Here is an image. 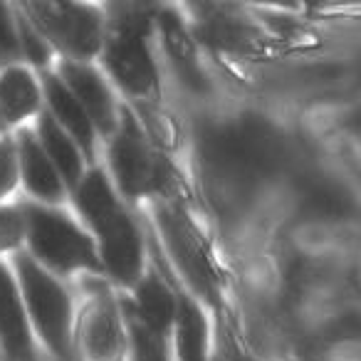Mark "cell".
Segmentation results:
<instances>
[{"mask_svg":"<svg viewBox=\"0 0 361 361\" xmlns=\"http://www.w3.org/2000/svg\"><path fill=\"white\" fill-rule=\"evenodd\" d=\"M60 77L72 94L80 99L85 111L90 114L94 129L102 136H114L119 129V104L114 99V92L106 85V80L90 67L87 62L65 60L60 65Z\"/></svg>","mask_w":361,"mask_h":361,"instance_id":"8","label":"cell"},{"mask_svg":"<svg viewBox=\"0 0 361 361\" xmlns=\"http://www.w3.org/2000/svg\"><path fill=\"white\" fill-rule=\"evenodd\" d=\"M198 35L203 37V42L228 52H245L255 47V32L243 20L221 11H213L208 18H203Z\"/></svg>","mask_w":361,"mask_h":361,"instance_id":"17","label":"cell"},{"mask_svg":"<svg viewBox=\"0 0 361 361\" xmlns=\"http://www.w3.org/2000/svg\"><path fill=\"white\" fill-rule=\"evenodd\" d=\"M23 211L27 221V240L40 265H47L57 272L99 267L102 260L92 238L70 216L37 203H27L23 206Z\"/></svg>","mask_w":361,"mask_h":361,"instance_id":"3","label":"cell"},{"mask_svg":"<svg viewBox=\"0 0 361 361\" xmlns=\"http://www.w3.org/2000/svg\"><path fill=\"white\" fill-rule=\"evenodd\" d=\"M40 102L42 90L30 70L13 65L0 75V114L8 124H20L35 116Z\"/></svg>","mask_w":361,"mask_h":361,"instance_id":"13","label":"cell"},{"mask_svg":"<svg viewBox=\"0 0 361 361\" xmlns=\"http://www.w3.org/2000/svg\"><path fill=\"white\" fill-rule=\"evenodd\" d=\"M18 32H20V50L23 57L32 65L45 67L52 60V42L45 37V32L35 25L27 16H18Z\"/></svg>","mask_w":361,"mask_h":361,"instance_id":"19","label":"cell"},{"mask_svg":"<svg viewBox=\"0 0 361 361\" xmlns=\"http://www.w3.org/2000/svg\"><path fill=\"white\" fill-rule=\"evenodd\" d=\"M176 314H178V297L159 275H144L136 285V310L134 317L151 331L166 336L173 331Z\"/></svg>","mask_w":361,"mask_h":361,"instance_id":"12","label":"cell"},{"mask_svg":"<svg viewBox=\"0 0 361 361\" xmlns=\"http://www.w3.org/2000/svg\"><path fill=\"white\" fill-rule=\"evenodd\" d=\"M23 57L20 32H18V16L13 8L0 3V65H11Z\"/></svg>","mask_w":361,"mask_h":361,"instance_id":"21","label":"cell"},{"mask_svg":"<svg viewBox=\"0 0 361 361\" xmlns=\"http://www.w3.org/2000/svg\"><path fill=\"white\" fill-rule=\"evenodd\" d=\"M156 23H159V32L164 37L166 52H169L180 80L186 82L188 87H193V90L206 85V77H203L196 57V45H193L191 35H188L186 25L180 23V18L173 16L171 11H156Z\"/></svg>","mask_w":361,"mask_h":361,"instance_id":"14","label":"cell"},{"mask_svg":"<svg viewBox=\"0 0 361 361\" xmlns=\"http://www.w3.org/2000/svg\"><path fill=\"white\" fill-rule=\"evenodd\" d=\"M25 11L47 40L62 47L72 60L87 62L104 47V18L99 8L85 3H32Z\"/></svg>","mask_w":361,"mask_h":361,"instance_id":"5","label":"cell"},{"mask_svg":"<svg viewBox=\"0 0 361 361\" xmlns=\"http://www.w3.org/2000/svg\"><path fill=\"white\" fill-rule=\"evenodd\" d=\"M18 144V164H20V180L25 183L27 193L37 201L60 203L65 198V180L60 171L45 154L40 139L32 131H20Z\"/></svg>","mask_w":361,"mask_h":361,"instance_id":"10","label":"cell"},{"mask_svg":"<svg viewBox=\"0 0 361 361\" xmlns=\"http://www.w3.org/2000/svg\"><path fill=\"white\" fill-rule=\"evenodd\" d=\"M85 344L92 359L97 361H111L114 354H119V329H116L114 314L106 307H97L92 319L87 322Z\"/></svg>","mask_w":361,"mask_h":361,"instance_id":"18","label":"cell"},{"mask_svg":"<svg viewBox=\"0 0 361 361\" xmlns=\"http://www.w3.org/2000/svg\"><path fill=\"white\" fill-rule=\"evenodd\" d=\"M3 121H6V119H3V114H0V131H3Z\"/></svg>","mask_w":361,"mask_h":361,"instance_id":"24","label":"cell"},{"mask_svg":"<svg viewBox=\"0 0 361 361\" xmlns=\"http://www.w3.org/2000/svg\"><path fill=\"white\" fill-rule=\"evenodd\" d=\"M109 166L116 186L121 188L124 196L131 198L156 193L166 180L164 161L156 156L154 146L141 131L139 121L126 109L121 111L119 129L111 136Z\"/></svg>","mask_w":361,"mask_h":361,"instance_id":"6","label":"cell"},{"mask_svg":"<svg viewBox=\"0 0 361 361\" xmlns=\"http://www.w3.org/2000/svg\"><path fill=\"white\" fill-rule=\"evenodd\" d=\"M20 164H18V144L11 139H0V201L18 186Z\"/></svg>","mask_w":361,"mask_h":361,"instance_id":"22","label":"cell"},{"mask_svg":"<svg viewBox=\"0 0 361 361\" xmlns=\"http://www.w3.org/2000/svg\"><path fill=\"white\" fill-rule=\"evenodd\" d=\"M75 203L99 235V260L119 285H139L144 265V240L116 198L104 171H90L75 188Z\"/></svg>","mask_w":361,"mask_h":361,"instance_id":"1","label":"cell"},{"mask_svg":"<svg viewBox=\"0 0 361 361\" xmlns=\"http://www.w3.org/2000/svg\"><path fill=\"white\" fill-rule=\"evenodd\" d=\"M0 346L11 361H37L20 285L0 262Z\"/></svg>","mask_w":361,"mask_h":361,"instance_id":"9","label":"cell"},{"mask_svg":"<svg viewBox=\"0 0 361 361\" xmlns=\"http://www.w3.org/2000/svg\"><path fill=\"white\" fill-rule=\"evenodd\" d=\"M18 285L25 302L27 317L45 344L60 356L62 361L72 354V302L67 290L40 265L27 255H20L16 262Z\"/></svg>","mask_w":361,"mask_h":361,"instance_id":"4","label":"cell"},{"mask_svg":"<svg viewBox=\"0 0 361 361\" xmlns=\"http://www.w3.org/2000/svg\"><path fill=\"white\" fill-rule=\"evenodd\" d=\"M173 336L178 361H211L208 359V319L201 305L191 300V295L178 297Z\"/></svg>","mask_w":361,"mask_h":361,"instance_id":"16","label":"cell"},{"mask_svg":"<svg viewBox=\"0 0 361 361\" xmlns=\"http://www.w3.org/2000/svg\"><path fill=\"white\" fill-rule=\"evenodd\" d=\"M211 361H245V359H243V354L238 351V346L233 344L231 334H226L221 339V344H218V349Z\"/></svg>","mask_w":361,"mask_h":361,"instance_id":"23","label":"cell"},{"mask_svg":"<svg viewBox=\"0 0 361 361\" xmlns=\"http://www.w3.org/2000/svg\"><path fill=\"white\" fill-rule=\"evenodd\" d=\"M37 139L55 169L60 171L62 180L75 191L85 178V154L75 144V139L50 114H42V119L37 121Z\"/></svg>","mask_w":361,"mask_h":361,"instance_id":"15","label":"cell"},{"mask_svg":"<svg viewBox=\"0 0 361 361\" xmlns=\"http://www.w3.org/2000/svg\"><path fill=\"white\" fill-rule=\"evenodd\" d=\"M156 11L144 6H119L104 40V65L111 80L131 97H146L156 90V70L151 35Z\"/></svg>","mask_w":361,"mask_h":361,"instance_id":"2","label":"cell"},{"mask_svg":"<svg viewBox=\"0 0 361 361\" xmlns=\"http://www.w3.org/2000/svg\"><path fill=\"white\" fill-rule=\"evenodd\" d=\"M45 90V99L50 104V116L75 139V144L82 149L85 156H94L97 149V129L92 124L90 114L85 111V106L80 104L75 94L70 92V87L62 82L60 75H45L42 82Z\"/></svg>","mask_w":361,"mask_h":361,"instance_id":"11","label":"cell"},{"mask_svg":"<svg viewBox=\"0 0 361 361\" xmlns=\"http://www.w3.org/2000/svg\"><path fill=\"white\" fill-rule=\"evenodd\" d=\"M159 228L164 233V240L178 270L183 272L193 290L203 297H213L218 290L216 265L203 245L201 235L193 228L191 218L180 211L178 206H161L159 208Z\"/></svg>","mask_w":361,"mask_h":361,"instance_id":"7","label":"cell"},{"mask_svg":"<svg viewBox=\"0 0 361 361\" xmlns=\"http://www.w3.org/2000/svg\"><path fill=\"white\" fill-rule=\"evenodd\" d=\"M27 235L25 211L18 206H0V252L16 250Z\"/></svg>","mask_w":361,"mask_h":361,"instance_id":"20","label":"cell"}]
</instances>
